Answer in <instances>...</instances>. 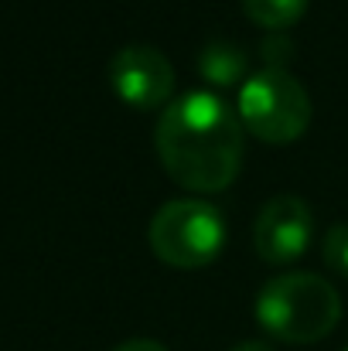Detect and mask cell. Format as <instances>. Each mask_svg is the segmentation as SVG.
Listing matches in <instances>:
<instances>
[{"instance_id": "cell-1", "label": "cell", "mask_w": 348, "mask_h": 351, "mask_svg": "<svg viewBox=\"0 0 348 351\" xmlns=\"http://www.w3.org/2000/svg\"><path fill=\"white\" fill-rule=\"evenodd\" d=\"M161 167L195 195L226 191L242 167V119L216 93H188L164 106L154 130Z\"/></svg>"}, {"instance_id": "cell-4", "label": "cell", "mask_w": 348, "mask_h": 351, "mask_svg": "<svg viewBox=\"0 0 348 351\" xmlns=\"http://www.w3.org/2000/svg\"><path fill=\"white\" fill-rule=\"evenodd\" d=\"M311 96L283 69H263L249 75L239 89V119L242 130L263 143L287 147L301 140L311 126Z\"/></svg>"}, {"instance_id": "cell-3", "label": "cell", "mask_w": 348, "mask_h": 351, "mask_svg": "<svg viewBox=\"0 0 348 351\" xmlns=\"http://www.w3.org/2000/svg\"><path fill=\"white\" fill-rule=\"evenodd\" d=\"M147 242L161 263L174 269H202L222 256L226 219L202 198H174L154 212Z\"/></svg>"}, {"instance_id": "cell-9", "label": "cell", "mask_w": 348, "mask_h": 351, "mask_svg": "<svg viewBox=\"0 0 348 351\" xmlns=\"http://www.w3.org/2000/svg\"><path fill=\"white\" fill-rule=\"evenodd\" d=\"M321 259L332 273L348 280V222H335L321 239Z\"/></svg>"}, {"instance_id": "cell-7", "label": "cell", "mask_w": 348, "mask_h": 351, "mask_svg": "<svg viewBox=\"0 0 348 351\" xmlns=\"http://www.w3.org/2000/svg\"><path fill=\"white\" fill-rule=\"evenodd\" d=\"M198 72L209 86H235L246 72V51L232 41H212L198 58Z\"/></svg>"}, {"instance_id": "cell-5", "label": "cell", "mask_w": 348, "mask_h": 351, "mask_svg": "<svg viewBox=\"0 0 348 351\" xmlns=\"http://www.w3.org/2000/svg\"><path fill=\"white\" fill-rule=\"evenodd\" d=\"M110 86L119 103L133 110H157L174 93V65L150 45H126L110 62Z\"/></svg>"}, {"instance_id": "cell-11", "label": "cell", "mask_w": 348, "mask_h": 351, "mask_svg": "<svg viewBox=\"0 0 348 351\" xmlns=\"http://www.w3.org/2000/svg\"><path fill=\"white\" fill-rule=\"evenodd\" d=\"M229 351H273L266 341H239V345H232Z\"/></svg>"}, {"instance_id": "cell-6", "label": "cell", "mask_w": 348, "mask_h": 351, "mask_svg": "<svg viewBox=\"0 0 348 351\" xmlns=\"http://www.w3.org/2000/svg\"><path fill=\"white\" fill-rule=\"evenodd\" d=\"M314 239V215L297 195H277L270 198L256 222H253V245L263 263H294L308 252Z\"/></svg>"}, {"instance_id": "cell-8", "label": "cell", "mask_w": 348, "mask_h": 351, "mask_svg": "<svg viewBox=\"0 0 348 351\" xmlns=\"http://www.w3.org/2000/svg\"><path fill=\"white\" fill-rule=\"evenodd\" d=\"M242 14L263 31H287L297 24L311 0H239Z\"/></svg>"}, {"instance_id": "cell-2", "label": "cell", "mask_w": 348, "mask_h": 351, "mask_svg": "<svg viewBox=\"0 0 348 351\" xmlns=\"http://www.w3.org/2000/svg\"><path fill=\"white\" fill-rule=\"evenodd\" d=\"M256 321L283 345H314L338 328L342 297L318 273H283L259 290Z\"/></svg>"}, {"instance_id": "cell-12", "label": "cell", "mask_w": 348, "mask_h": 351, "mask_svg": "<svg viewBox=\"0 0 348 351\" xmlns=\"http://www.w3.org/2000/svg\"><path fill=\"white\" fill-rule=\"evenodd\" d=\"M345 351H348V348H345Z\"/></svg>"}, {"instance_id": "cell-10", "label": "cell", "mask_w": 348, "mask_h": 351, "mask_svg": "<svg viewBox=\"0 0 348 351\" xmlns=\"http://www.w3.org/2000/svg\"><path fill=\"white\" fill-rule=\"evenodd\" d=\"M113 351H167L161 341H150V338H133V341H123Z\"/></svg>"}]
</instances>
